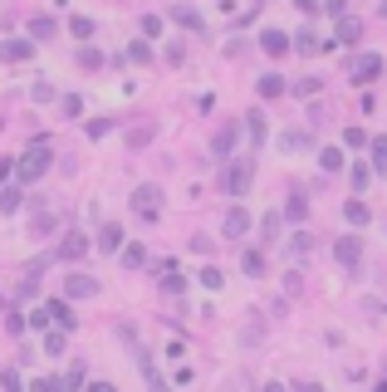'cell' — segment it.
Returning <instances> with one entry per match:
<instances>
[{
  "mask_svg": "<svg viewBox=\"0 0 387 392\" xmlns=\"http://www.w3.org/2000/svg\"><path fill=\"white\" fill-rule=\"evenodd\" d=\"M334 260H339L343 270H358V265H363V241H358V236H339V241H334Z\"/></svg>",
  "mask_w": 387,
  "mask_h": 392,
  "instance_id": "obj_4",
  "label": "cell"
},
{
  "mask_svg": "<svg viewBox=\"0 0 387 392\" xmlns=\"http://www.w3.org/2000/svg\"><path fill=\"white\" fill-rule=\"evenodd\" d=\"M88 392H118V387H113V382H93Z\"/></svg>",
  "mask_w": 387,
  "mask_h": 392,
  "instance_id": "obj_48",
  "label": "cell"
},
{
  "mask_svg": "<svg viewBox=\"0 0 387 392\" xmlns=\"http://www.w3.org/2000/svg\"><path fill=\"white\" fill-rule=\"evenodd\" d=\"M285 88H290V84H285L280 74H265V79H260V98H280Z\"/></svg>",
  "mask_w": 387,
  "mask_h": 392,
  "instance_id": "obj_20",
  "label": "cell"
},
{
  "mask_svg": "<svg viewBox=\"0 0 387 392\" xmlns=\"http://www.w3.org/2000/svg\"><path fill=\"white\" fill-rule=\"evenodd\" d=\"M93 295H98L93 274H69V299H93Z\"/></svg>",
  "mask_w": 387,
  "mask_h": 392,
  "instance_id": "obj_12",
  "label": "cell"
},
{
  "mask_svg": "<svg viewBox=\"0 0 387 392\" xmlns=\"http://www.w3.org/2000/svg\"><path fill=\"white\" fill-rule=\"evenodd\" d=\"M49 162H54V157H49V142H35V147L15 162V177H20V182H39V177L49 172Z\"/></svg>",
  "mask_w": 387,
  "mask_h": 392,
  "instance_id": "obj_1",
  "label": "cell"
},
{
  "mask_svg": "<svg viewBox=\"0 0 387 392\" xmlns=\"http://www.w3.org/2000/svg\"><path fill=\"white\" fill-rule=\"evenodd\" d=\"M290 49H299V54H319V49H323V39H319L314 30H304V35H294V44H290Z\"/></svg>",
  "mask_w": 387,
  "mask_h": 392,
  "instance_id": "obj_18",
  "label": "cell"
},
{
  "mask_svg": "<svg viewBox=\"0 0 387 392\" xmlns=\"http://www.w3.org/2000/svg\"><path fill=\"white\" fill-rule=\"evenodd\" d=\"M343 216L353 221V226H368V206H363V201H348V206H343Z\"/></svg>",
  "mask_w": 387,
  "mask_h": 392,
  "instance_id": "obj_29",
  "label": "cell"
},
{
  "mask_svg": "<svg viewBox=\"0 0 387 392\" xmlns=\"http://www.w3.org/2000/svg\"><path fill=\"white\" fill-rule=\"evenodd\" d=\"M368 147H372V162H368V167H372L377 177H387V133H382V138H372Z\"/></svg>",
  "mask_w": 387,
  "mask_h": 392,
  "instance_id": "obj_14",
  "label": "cell"
},
{
  "mask_svg": "<svg viewBox=\"0 0 387 392\" xmlns=\"http://www.w3.org/2000/svg\"><path fill=\"white\" fill-rule=\"evenodd\" d=\"M240 265H245V274H265V255H260V250H245Z\"/></svg>",
  "mask_w": 387,
  "mask_h": 392,
  "instance_id": "obj_32",
  "label": "cell"
},
{
  "mask_svg": "<svg viewBox=\"0 0 387 392\" xmlns=\"http://www.w3.org/2000/svg\"><path fill=\"white\" fill-rule=\"evenodd\" d=\"M98 250H123V226H103L98 231Z\"/></svg>",
  "mask_w": 387,
  "mask_h": 392,
  "instance_id": "obj_15",
  "label": "cell"
},
{
  "mask_svg": "<svg viewBox=\"0 0 387 392\" xmlns=\"http://www.w3.org/2000/svg\"><path fill=\"white\" fill-rule=\"evenodd\" d=\"M343 142H348V147H363L368 133H363V128H343Z\"/></svg>",
  "mask_w": 387,
  "mask_h": 392,
  "instance_id": "obj_37",
  "label": "cell"
},
{
  "mask_svg": "<svg viewBox=\"0 0 387 392\" xmlns=\"http://www.w3.org/2000/svg\"><path fill=\"white\" fill-rule=\"evenodd\" d=\"M348 182H353V192H363V187L372 182V167H368V162H358L353 172H348Z\"/></svg>",
  "mask_w": 387,
  "mask_h": 392,
  "instance_id": "obj_27",
  "label": "cell"
},
{
  "mask_svg": "<svg viewBox=\"0 0 387 392\" xmlns=\"http://www.w3.org/2000/svg\"><path fill=\"white\" fill-rule=\"evenodd\" d=\"M44 353H64V333L59 328H44Z\"/></svg>",
  "mask_w": 387,
  "mask_h": 392,
  "instance_id": "obj_30",
  "label": "cell"
},
{
  "mask_svg": "<svg viewBox=\"0 0 387 392\" xmlns=\"http://www.w3.org/2000/svg\"><path fill=\"white\" fill-rule=\"evenodd\" d=\"M59 382H64V392H79V387H84V363H74V368H69Z\"/></svg>",
  "mask_w": 387,
  "mask_h": 392,
  "instance_id": "obj_28",
  "label": "cell"
},
{
  "mask_svg": "<svg viewBox=\"0 0 387 392\" xmlns=\"http://www.w3.org/2000/svg\"><path fill=\"white\" fill-rule=\"evenodd\" d=\"M294 6H299L304 15H314V10H319V0H294Z\"/></svg>",
  "mask_w": 387,
  "mask_h": 392,
  "instance_id": "obj_46",
  "label": "cell"
},
{
  "mask_svg": "<svg viewBox=\"0 0 387 392\" xmlns=\"http://www.w3.org/2000/svg\"><path fill=\"white\" fill-rule=\"evenodd\" d=\"M280 147H285V152H304V147H314V142H309V133H280Z\"/></svg>",
  "mask_w": 387,
  "mask_h": 392,
  "instance_id": "obj_24",
  "label": "cell"
},
{
  "mask_svg": "<svg viewBox=\"0 0 387 392\" xmlns=\"http://www.w3.org/2000/svg\"><path fill=\"white\" fill-rule=\"evenodd\" d=\"M30 324H35V328H39V333H44V328H49V314H44V304H39V309H35V314H30Z\"/></svg>",
  "mask_w": 387,
  "mask_h": 392,
  "instance_id": "obj_44",
  "label": "cell"
},
{
  "mask_svg": "<svg viewBox=\"0 0 387 392\" xmlns=\"http://www.w3.org/2000/svg\"><path fill=\"white\" fill-rule=\"evenodd\" d=\"M30 392H64V382H59V377H35Z\"/></svg>",
  "mask_w": 387,
  "mask_h": 392,
  "instance_id": "obj_33",
  "label": "cell"
},
{
  "mask_svg": "<svg viewBox=\"0 0 387 392\" xmlns=\"http://www.w3.org/2000/svg\"><path fill=\"white\" fill-rule=\"evenodd\" d=\"M294 93H299V98H309V93H319V79H299V84H294Z\"/></svg>",
  "mask_w": 387,
  "mask_h": 392,
  "instance_id": "obj_42",
  "label": "cell"
},
{
  "mask_svg": "<svg viewBox=\"0 0 387 392\" xmlns=\"http://www.w3.org/2000/svg\"><path fill=\"white\" fill-rule=\"evenodd\" d=\"M142 35H162V15H142Z\"/></svg>",
  "mask_w": 387,
  "mask_h": 392,
  "instance_id": "obj_41",
  "label": "cell"
},
{
  "mask_svg": "<svg viewBox=\"0 0 387 392\" xmlns=\"http://www.w3.org/2000/svg\"><path fill=\"white\" fill-rule=\"evenodd\" d=\"M323 10H328V15H334V20H343V15H348V0H328V6H323Z\"/></svg>",
  "mask_w": 387,
  "mask_h": 392,
  "instance_id": "obj_40",
  "label": "cell"
},
{
  "mask_svg": "<svg viewBox=\"0 0 387 392\" xmlns=\"http://www.w3.org/2000/svg\"><path fill=\"white\" fill-rule=\"evenodd\" d=\"M172 20L187 30H201V10H191V6H172Z\"/></svg>",
  "mask_w": 387,
  "mask_h": 392,
  "instance_id": "obj_17",
  "label": "cell"
},
{
  "mask_svg": "<svg viewBox=\"0 0 387 392\" xmlns=\"http://www.w3.org/2000/svg\"><path fill=\"white\" fill-rule=\"evenodd\" d=\"M290 255H309V236H304V231L290 241Z\"/></svg>",
  "mask_w": 387,
  "mask_h": 392,
  "instance_id": "obj_43",
  "label": "cell"
},
{
  "mask_svg": "<svg viewBox=\"0 0 387 392\" xmlns=\"http://www.w3.org/2000/svg\"><path fill=\"white\" fill-rule=\"evenodd\" d=\"M245 133H250V142L260 147V142H265V113H245Z\"/></svg>",
  "mask_w": 387,
  "mask_h": 392,
  "instance_id": "obj_23",
  "label": "cell"
},
{
  "mask_svg": "<svg viewBox=\"0 0 387 392\" xmlns=\"http://www.w3.org/2000/svg\"><path fill=\"white\" fill-rule=\"evenodd\" d=\"M10 172H15V162H10V157H6V162H0V182H6V177H10Z\"/></svg>",
  "mask_w": 387,
  "mask_h": 392,
  "instance_id": "obj_47",
  "label": "cell"
},
{
  "mask_svg": "<svg viewBox=\"0 0 387 392\" xmlns=\"http://www.w3.org/2000/svg\"><path fill=\"white\" fill-rule=\"evenodd\" d=\"M0 392H25V387H20V373H6V377H0Z\"/></svg>",
  "mask_w": 387,
  "mask_h": 392,
  "instance_id": "obj_39",
  "label": "cell"
},
{
  "mask_svg": "<svg viewBox=\"0 0 387 392\" xmlns=\"http://www.w3.org/2000/svg\"><path fill=\"white\" fill-rule=\"evenodd\" d=\"M44 314H49V328H59V333H69V328L79 324V314H74L64 299H44Z\"/></svg>",
  "mask_w": 387,
  "mask_h": 392,
  "instance_id": "obj_5",
  "label": "cell"
},
{
  "mask_svg": "<svg viewBox=\"0 0 387 392\" xmlns=\"http://www.w3.org/2000/svg\"><path fill=\"white\" fill-rule=\"evenodd\" d=\"M358 35H363V20L343 15V20H339V30H334V39H323V44H358Z\"/></svg>",
  "mask_w": 387,
  "mask_h": 392,
  "instance_id": "obj_9",
  "label": "cell"
},
{
  "mask_svg": "<svg viewBox=\"0 0 387 392\" xmlns=\"http://www.w3.org/2000/svg\"><path fill=\"white\" fill-rule=\"evenodd\" d=\"M260 392H285V387H280V382H265V387H260Z\"/></svg>",
  "mask_w": 387,
  "mask_h": 392,
  "instance_id": "obj_50",
  "label": "cell"
},
{
  "mask_svg": "<svg viewBox=\"0 0 387 392\" xmlns=\"http://www.w3.org/2000/svg\"><path fill=\"white\" fill-rule=\"evenodd\" d=\"M64 113H69V118H79V113H84V98H79V93H69V98H64Z\"/></svg>",
  "mask_w": 387,
  "mask_h": 392,
  "instance_id": "obj_38",
  "label": "cell"
},
{
  "mask_svg": "<svg viewBox=\"0 0 387 392\" xmlns=\"http://www.w3.org/2000/svg\"><path fill=\"white\" fill-rule=\"evenodd\" d=\"M6 328H10V333H20V328H25V319H20L15 309H6Z\"/></svg>",
  "mask_w": 387,
  "mask_h": 392,
  "instance_id": "obj_45",
  "label": "cell"
},
{
  "mask_svg": "<svg viewBox=\"0 0 387 392\" xmlns=\"http://www.w3.org/2000/svg\"><path fill=\"white\" fill-rule=\"evenodd\" d=\"M201 285H206V290H220V285H226V274H220L216 265H206V270H201Z\"/></svg>",
  "mask_w": 387,
  "mask_h": 392,
  "instance_id": "obj_31",
  "label": "cell"
},
{
  "mask_svg": "<svg viewBox=\"0 0 387 392\" xmlns=\"http://www.w3.org/2000/svg\"><path fill=\"white\" fill-rule=\"evenodd\" d=\"M260 231H265V236H260V241H274V231H280V216H274V211H270V216H265V221H260Z\"/></svg>",
  "mask_w": 387,
  "mask_h": 392,
  "instance_id": "obj_36",
  "label": "cell"
},
{
  "mask_svg": "<svg viewBox=\"0 0 387 392\" xmlns=\"http://www.w3.org/2000/svg\"><path fill=\"white\" fill-rule=\"evenodd\" d=\"M236 133H240V123H226L216 138H211V152L216 157H231V147H236Z\"/></svg>",
  "mask_w": 387,
  "mask_h": 392,
  "instance_id": "obj_11",
  "label": "cell"
},
{
  "mask_svg": "<svg viewBox=\"0 0 387 392\" xmlns=\"http://www.w3.org/2000/svg\"><path fill=\"white\" fill-rule=\"evenodd\" d=\"M152 133H157L152 123H133V128H128V147H147V142H152Z\"/></svg>",
  "mask_w": 387,
  "mask_h": 392,
  "instance_id": "obj_19",
  "label": "cell"
},
{
  "mask_svg": "<svg viewBox=\"0 0 387 392\" xmlns=\"http://www.w3.org/2000/svg\"><path fill=\"white\" fill-rule=\"evenodd\" d=\"M123 265H128V270H142V265H147V250H142V245H123Z\"/></svg>",
  "mask_w": 387,
  "mask_h": 392,
  "instance_id": "obj_26",
  "label": "cell"
},
{
  "mask_svg": "<svg viewBox=\"0 0 387 392\" xmlns=\"http://www.w3.org/2000/svg\"><path fill=\"white\" fill-rule=\"evenodd\" d=\"M69 30H74L79 39H88V35H93V20H88V15H74V20H69Z\"/></svg>",
  "mask_w": 387,
  "mask_h": 392,
  "instance_id": "obj_34",
  "label": "cell"
},
{
  "mask_svg": "<svg viewBox=\"0 0 387 392\" xmlns=\"http://www.w3.org/2000/svg\"><path fill=\"white\" fill-rule=\"evenodd\" d=\"M0 211H6V216L20 211V187H0Z\"/></svg>",
  "mask_w": 387,
  "mask_h": 392,
  "instance_id": "obj_25",
  "label": "cell"
},
{
  "mask_svg": "<svg viewBox=\"0 0 387 392\" xmlns=\"http://www.w3.org/2000/svg\"><path fill=\"white\" fill-rule=\"evenodd\" d=\"M54 30H59V25H54L49 15H35V20H30V39H49Z\"/></svg>",
  "mask_w": 387,
  "mask_h": 392,
  "instance_id": "obj_22",
  "label": "cell"
},
{
  "mask_svg": "<svg viewBox=\"0 0 387 392\" xmlns=\"http://www.w3.org/2000/svg\"><path fill=\"white\" fill-rule=\"evenodd\" d=\"M294 392H323V387H319V382H299Z\"/></svg>",
  "mask_w": 387,
  "mask_h": 392,
  "instance_id": "obj_49",
  "label": "cell"
},
{
  "mask_svg": "<svg viewBox=\"0 0 387 392\" xmlns=\"http://www.w3.org/2000/svg\"><path fill=\"white\" fill-rule=\"evenodd\" d=\"M319 167H323V172H343V147H323L319 152Z\"/></svg>",
  "mask_w": 387,
  "mask_h": 392,
  "instance_id": "obj_16",
  "label": "cell"
},
{
  "mask_svg": "<svg viewBox=\"0 0 387 392\" xmlns=\"http://www.w3.org/2000/svg\"><path fill=\"white\" fill-rule=\"evenodd\" d=\"M220 236H231V241L250 236V211H245V206H231V211H226V221H220Z\"/></svg>",
  "mask_w": 387,
  "mask_h": 392,
  "instance_id": "obj_6",
  "label": "cell"
},
{
  "mask_svg": "<svg viewBox=\"0 0 387 392\" xmlns=\"http://www.w3.org/2000/svg\"><path fill=\"white\" fill-rule=\"evenodd\" d=\"M377 10H382V15H387V0H382V6H377Z\"/></svg>",
  "mask_w": 387,
  "mask_h": 392,
  "instance_id": "obj_52",
  "label": "cell"
},
{
  "mask_svg": "<svg viewBox=\"0 0 387 392\" xmlns=\"http://www.w3.org/2000/svg\"><path fill=\"white\" fill-rule=\"evenodd\" d=\"M285 211H290V216H294V221H304V211H309V201H304V192H294V196H290V206H285Z\"/></svg>",
  "mask_w": 387,
  "mask_h": 392,
  "instance_id": "obj_35",
  "label": "cell"
},
{
  "mask_svg": "<svg viewBox=\"0 0 387 392\" xmlns=\"http://www.w3.org/2000/svg\"><path fill=\"white\" fill-rule=\"evenodd\" d=\"M84 255H88V236L69 231V236L59 241V260H84Z\"/></svg>",
  "mask_w": 387,
  "mask_h": 392,
  "instance_id": "obj_10",
  "label": "cell"
},
{
  "mask_svg": "<svg viewBox=\"0 0 387 392\" xmlns=\"http://www.w3.org/2000/svg\"><path fill=\"white\" fill-rule=\"evenodd\" d=\"M162 285H167V295H182V285H187V279L177 274V265H172V260L162 265Z\"/></svg>",
  "mask_w": 387,
  "mask_h": 392,
  "instance_id": "obj_21",
  "label": "cell"
},
{
  "mask_svg": "<svg viewBox=\"0 0 387 392\" xmlns=\"http://www.w3.org/2000/svg\"><path fill=\"white\" fill-rule=\"evenodd\" d=\"M372 392H387V382H377V387H372Z\"/></svg>",
  "mask_w": 387,
  "mask_h": 392,
  "instance_id": "obj_51",
  "label": "cell"
},
{
  "mask_svg": "<svg viewBox=\"0 0 387 392\" xmlns=\"http://www.w3.org/2000/svg\"><path fill=\"white\" fill-rule=\"evenodd\" d=\"M35 54V39H6L0 44V59H10V64H25Z\"/></svg>",
  "mask_w": 387,
  "mask_h": 392,
  "instance_id": "obj_8",
  "label": "cell"
},
{
  "mask_svg": "<svg viewBox=\"0 0 387 392\" xmlns=\"http://www.w3.org/2000/svg\"><path fill=\"white\" fill-rule=\"evenodd\" d=\"M348 74H353V84H372V79L382 74V54H358Z\"/></svg>",
  "mask_w": 387,
  "mask_h": 392,
  "instance_id": "obj_7",
  "label": "cell"
},
{
  "mask_svg": "<svg viewBox=\"0 0 387 392\" xmlns=\"http://www.w3.org/2000/svg\"><path fill=\"white\" fill-rule=\"evenodd\" d=\"M250 182H255V162H250V157L231 162V167H226V177H220L226 196H245V192H250Z\"/></svg>",
  "mask_w": 387,
  "mask_h": 392,
  "instance_id": "obj_2",
  "label": "cell"
},
{
  "mask_svg": "<svg viewBox=\"0 0 387 392\" xmlns=\"http://www.w3.org/2000/svg\"><path fill=\"white\" fill-rule=\"evenodd\" d=\"M133 211H138L142 221H157V216H162V192H157V187H138V192H133Z\"/></svg>",
  "mask_w": 387,
  "mask_h": 392,
  "instance_id": "obj_3",
  "label": "cell"
},
{
  "mask_svg": "<svg viewBox=\"0 0 387 392\" xmlns=\"http://www.w3.org/2000/svg\"><path fill=\"white\" fill-rule=\"evenodd\" d=\"M260 49H265V54H285V49H290V35H285V30H265V35H260Z\"/></svg>",
  "mask_w": 387,
  "mask_h": 392,
  "instance_id": "obj_13",
  "label": "cell"
}]
</instances>
